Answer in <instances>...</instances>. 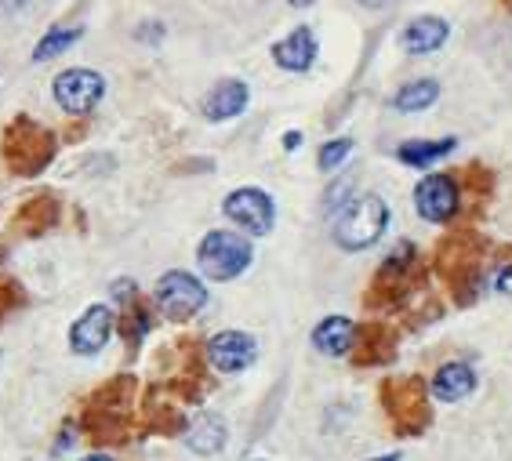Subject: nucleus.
<instances>
[{
	"mask_svg": "<svg viewBox=\"0 0 512 461\" xmlns=\"http://www.w3.org/2000/svg\"><path fill=\"white\" fill-rule=\"evenodd\" d=\"M80 37H84V26H55L51 33H44V40H40L37 51H33V59L37 62L55 59V55H62L66 48H73Z\"/></svg>",
	"mask_w": 512,
	"mask_h": 461,
	"instance_id": "19",
	"label": "nucleus"
},
{
	"mask_svg": "<svg viewBox=\"0 0 512 461\" xmlns=\"http://www.w3.org/2000/svg\"><path fill=\"white\" fill-rule=\"evenodd\" d=\"M55 218H59L55 197H33L30 204L19 211V226L26 229V233H44V229L55 226Z\"/></svg>",
	"mask_w": 512,
	"mask_h": 461,
	"instance_id": "18",
	"label": "nucleus"
},
{
	"mask_svg": "<svg viewBox=\"0 0 512 461\" xmlns=\"http://www.w3.org/2000/svg\"><path fill=\"white\" fill-rule=\"evenodd\" d=\"M222 211H226V218H233L240 229H247V233H255V236H266L276 218V207H273V200H269V193L251 189V186L229 193Z\"/></svg>",
	"mask_w": 512,
	"mask_h": 461,
	"instance_id": "6",
	"label": "nucleus"
},
{
	"mask_svg": "<svg viewBox=\"0 0 512 461\" xmlns=\"http://www.w3.org/2000/svg\"><path fill=\"white\" fill-rule=\"evenodd\" d=\"M389 226V207L375 193H364V197L349 200L342 207V215L335 218V244L345 251H364L385 233Z\"/></svg>",
	"mask_w": 512,
	"mask_h": 461,
	"instance_id": "1",
	"label": "nucleus"
},
{
	"mask_svg": "<svg viewBox=\"0 0 512 461\" xmlns=\"http://www.w3.org/2000/svg\"><path fill=\"white\" fill-rule=\"evenodd\" d=\"M458 204H462L458 200V186L447 175H429L414 189V207H418V215L425 222H451Z\"/></svg>",
	"mask_w": 512,
	"mask_h": 461,
	"instance_id": "7",
	"label": "nucleus"
},
{
	"mask_svg": "<svg viewBox=\"0 0 512 461\" xmlns=\"http://www.w3.org/2000/svg\"><path fill=\"white\" fill-rule=\"evenodd\" d=\"M494 287H498V291H505V295H512V265H505L502 273L494 276Z\"/></svg>",
	"mask_w": 512,
	"mask_h": 461,
	"instance_id": "22",
	"label": "nucleus"
},
{
	"mask_svg": "<svg viewBox=\"0 0 512 461\" xmlns=\"http://www.w3.org/2000/svg\"><path fill=\"white\" fill-rule=\"evenodd\" d=\"M19 305H22L19 284H8V280H0V320H4L11 309H19Z\"/></svg>",
	"mask_w": 512,
	"mask_h": 461,
	"instance_id": "21",
	"label": "nucleus"
},
{
	"mask_svg": "<svg viewBox=\"0 0 512 461\" xmlns=\"http://www.w3.org/2000/svg\"><path fill=\"white\" fill-rule=\"evenodd\" d=\"M255 356H258V342L244 331H222L207 342V360L222 374L244 371V367L255 363Z\"/></svg>",
	"mask_w": 512,
	"mask_h": 461,
	"instance_id": "9",
	"label": "nucleus"
},
{
	"mask_svg": "<svg viewBox=\"0 0 512 461\" xmlns=\"http://www.w3.org/2000/svg\"><path fill=\"white\" fill-rule=\"evenodd\" d=\"M102 95H106V80L95 69H66V73L55 77V102L73 117L91 113L99 106Z\"/></svg>",
	"mask_w": 512,
	"mask_h": 461,
	"instance_id": "5",
	"label": "nucleus"
},
{
	"mask_svg": "<svg viewBox=\"0 0 512 461\" xmlns=\"http://www.w3.org/2000/svg\"><path fill=\"white\" fill-rule=\"evenodd\" d=\"M84 461H113V458H106V454H91V458H84Z\"/></svg>",
	"mask_w": 512,
	"mask_h": 461,
	"instance_id": "26",
	"label": "nucleus"
},
{
	"mask_svg": "<svg viewBox=\"0 0 512 461\" xmlns=\"http://www.w3.org/2000/svg\"><path fill=\"white\" fill-rule=\"evenodd\" d=\"M197 262L204 269V276H211V280H233V276H240L251 265V244L237 233L215 229V233H207L200 240Z\"/></svg>",
	"mask_w": 512,
	"mask_h": 461,
	"instance_id": "3",
	"label": "nucleus"
},
{
	"mask_svg": "<svg viewBox=\"0 0 512 461\" xmlns=\"http://www.w3.org/2000/svg\"><path fill=\"white\" fill-rule=\"evenodd\" d=\"M157 305L160 313L168 316V320H189V316H197L200 309L207 305V287L200 284L197 276L182 273H164L157 284Z\"/></svg>",
	"mask_w": 512,
	"mask_h": 461,
	"instance_id": "4",
	"label": "nucleus"
},
{
	"mask_svg": "<svg viewBox=\"0 0 512 461\" xmlns=\"http://www.w3.org/2000/svg\"><path fill=\"white\" fill-rule=\"evenodd\" d=\"M447 37H451V26L444 19H436V15H425V19H414L404 33H400V44L404 51L411 55H429V51L444 48Z\"/></svg>",
	"mask_w": 512,
	"mask_h": 461,
	"instance_id": "11",
	"label": "nucleus"
},
{
	"mask_svg": "<svg viewBox=\"0 0 512 461\" xmlns=\"http://www.w3.org/2000/svg\"><path fill=\"white\" fill-rule=\"evenodd\" d=\"M349 153H353V138H335V142H327V146L320 149V167H324V171H335V167L345 164Z\"/></svg>",
	"mask_w": 512,
	"mask_h": 461,
	"instance_id": "20",
	"label": "nucleus"
},
{
	"mask_svg": "<svg viewBox=\"0 0 512 461\" xmlns=\"http://www.w3.org/2000/svg\"><path fill=\"white\" fill-rule=\"evenodd\" d=\"M287 4H295V8H309L313 0H287Z\"/></svg>",
	"mask_w": 512,
	"mask_h": 461,
	"instance_id": "25",
	"label": "nucleus"
},
{
	"mask_svg": "<svg viewBox=\"0 0 512 461\" xmlns=\"http://www.w3.org/2000/svg\"><path fill=\"white\" fill-rule=\"evenodd\" d=\"M247 99H251V91H247L244 80H222V84L204 99V117L207 120H233L247 109Z\"/></svg>",
	"mask_w": 512,
	"mask_h": 461,
	"instance_id": "12",
	"label": "nucleus"
},
{
	"mask_svg": "<svg viewBox=\"0 0 512 461\" xmlns=\"http://www.w3.org/2000/svg\"><path fill=\"white\" fill-rule=\"evenodd\" d=\"M360 4H364V8H385L389 0H360Z\"/></svg>",
	"mask_w": 512,
	"mask_h": 461,
	"instance_id": "24",
	"label": "nucleus"
},
{
	"mask_svg": "<svg viewBox=\"0 0 512 461\" xmlns=\"http://www.w3.org/2000/svg\"><path fill=\"white\" fill-rule=\"evenodd\" d=\"M298 142H302V135H295V131H291V135H287V138H284V146H287V149H295V146H298Z\"/></svg>",
	"mask_w": 512,
	"mask_h": 461,
	"instance_id": "23",
	"label": "nucleus"
},
{
	"mask_svg": "<svg viewBox=\"0 0 512 461\" xmlns=\"http://www.w3.org/2000/svg\"><path fill=\"white\" fill-rule=\"evenodd\" d=\"M117 327V316L109 305H91L77 324L69 327V349L80 356H95L109 345V334Z\"/></svg>",
	"mask_w": 512,
	"mask_h": 461,
	"instance_id": "8",
	"label": "nucleus"
},
{
	"mask_svg": "<svg viewBox=\"0 0 512 461\" xmlns=\"http://www.w3.org/2000/svg\"><path fill=\"white\" fill-rule=\"evenodd\" d=\"M375 461H400V454H389V458H375Z\"/></svg>",
	"mask_w": 512,
	"mask_h": 461,
	"instance_id": "27",
	"label": "nucleus"
},
{
	"mask_svg": "<svg viewBox=\"0 0 512 461\" xmlns=\"http://www.w3.org/2000/svg\"><path fill=\"white\" fill-rule=\"evenodd\" d=\"M454 149V138H440V142H404L396 149V157L411 167H429L436 160H444L447 153Z\"/></svg>",
	"mask_w": 512,
	"mask_h": 461,
	"instance_id": "17",
	"label": "nucleus"
},
{
	"mask_svg": "<svg viewBox=\"0 0 512 461\" xmlns=\"http://www.w3.org/2000/svg\"><path fill=\"white\" fill-rule=\"evenodd\" d=\"M186 443L197 454H218L222 443H226V422L215 418V414H197L186 429Z\"/></svg>",
	"mask_w": 512,
	"mask_h": 461,
	"instance_id": "15",
	"label": "nucleus"
},
{
	"mask_svg": "<svg viewBox=\"0 0 512 461\" xmlns=\"http://www.w3.org/2000/svg\"><path fill=\"white\" fill-rule=\"evenodd\" d=\"M436 99H440V84L436 80H411V84H404V88L396 91L393 106L400 113H418V109L433 106Z\"/></svg>",
	"mask_w": 512,
	"mask_h": 461,
	"instance_id": "16",
	"label": "nucleus"
},
{
	"mask_svg": "<svg viewBox=\"0 0 512 461\" xmlns=\"http://www.w3.org/2000/svg\"><path fill=\"white\" fill-rule=\"evenodd\" d=\"M273 59H276V66L291 69V73H306L316 59L313 30H309V26H298L295 33H287V37L273 48Z\"/></svg>",
	"mask_w": 512,
	"mask_h": 461,
	"instance_id": "10",
	"label": "nucleus"
},
{
	"mask_svg": "<svg viewBox=\"0 0 512 461\" xmlns=\"http://www.w3.org/2000/svg\"><path fill=\"white\" fill-rule=\"evenodd\" d=\"M4 157L15 175H37L55 157V135L33 124L30 117H19L4 135Z\"/></svg>",
	"mask_w": 512,
	"mask_h": 461,
	"instance_id": "2",
	"label": "nucleus"
},
{
	"mask_svg": "<svg viewBox=\"0 0 512 461\" xmlns=\"http://www.w3.org/2000/svg\"><path fill=\"white\" fill-rule=\"evenodd\" d=\"M476 389V374L469 363H444L440 371H436L433 378V396L436 400H444V403H458L465 400V396Z\"/></svg>",
	"mask_w": 512,
	"mask_h": 461,
	"instance_id": "13",
	"label": "nucleus"
},
{
	"mask_svg": "<svg viewBox=\"0 0 512 461\" xmlns=\"http://www.w3.org/2000/svg\"><path fill=\"white\" fill-rule=\"evenodd\" d=\"M313 345L324 356H345L356 345V324L345 316H327L324 324H316Z\"/></svg>",
	"mask_w": 512,
	"mask_h": 461,
	"instance_id": "14",
	"label": "nucleus"
}]
</instances>
